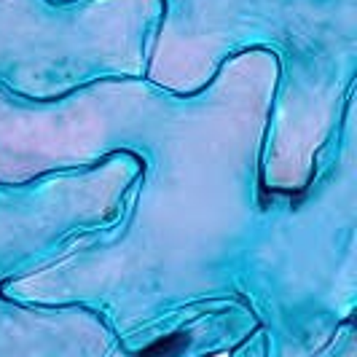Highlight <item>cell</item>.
I'll use <instances>...</instances> for the list:
<instances>
[{"instance_id": "obj_1", "label": "cell", "mask_w": 357, "mask_h": 357, "mask_svg": "<svg viewBox=\"0 0 357 357\" xmlns=\"http://www.w3.org/2000/svg\"><path fill=\"white\" fill-rule=\"evenodd\" d=\"M188 349V336L185 333H169L164 339L148 344L137 357H178Z\"/></svg>"}]
</instances>
